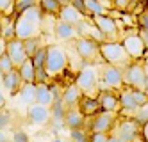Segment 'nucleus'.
<instances>
[{
	"label": "nucleus",
	"instance_id": "18",
	"mask_svg": "<svg viewBox=\"0 0 148 142\" xmlns=\"http://www.w3.org/2000/svg\"><path fill=\"white\" fill-rule=\"evenodd\" d=\"M0 85H2L9 94L20 92V89H22V85H23V80H22V76H20V71L14 69V71H11V73L4 75L2 84H0Z\"/></svg>",
	"mask_w": 148,
	"mask_h": 142
},
{
	"label": "nucleus",
	"instance_id": "9",
	"mask_svg": "<svg viewBox=\"0 0 148 142\" xmlns=\"http://www.w3.org/2000/svg\"><path fill=\"white\" fill-rule=\"evenodd\" d=\"M93 23L100 29V32L107 37V41H118V23L116 20L109 14H102V16H93Z\"/></svg>",
	"mask_w": 148,
	"mask_h": 142
},
{
	"label": "nucleus",
	"instance_id": "33",
	"mask_svg": "<svg viewBox=\"0 0 148 142\" xmlns=\"http://www.w3.org/2000/svg\"><path fill=\"white\" fill-rule=\"evenodd\" d=\"M134 121L139 124V126H143V124H146L148 123V105H145V107H139L137 108V112L134 114Z\"/></svg>",
	"mask_w": 148,
	"mask_h": 142
},
{
	"label": "nucleus",
	"instance_id": "7",
	"mask_svg": "<svg viewBox=\"0 0 148 142\" xmlns=\"http://www.w3.org/2000/svg\"><path fill=\"white\" fill-rule=\"evenodd\" d=\"M75 50H77V55L80 59H84L86 62H93L95 57H102L100 55V45L93 39L88 37H79L75 43Z\"/></svg>",
	"mask_w": 148,
	"mask_h": 142
},
{
	"label": "nucleus",
	"instance_id": "48",
	"mask_svg": "<svg viewBox=\"0 0 148 142\" xmlns=\"http://www.w3.org/2000/svg\"><path fill=\"white\" fill-rule=\"evenodd\" d=\"M109 142H121V140L116 137V135H111V137H109Z\"/></svg>",
	"mask_w": 148,
	"mask_h": 142
},
{
	"label": "nucleus",
	"instance_id": "41",
	"mask_svg": "<svg viewBox=\"0 0 148 142\" xmlns=\"http://www.w3.org/2000/svg\"><path fill=\"white\" fill-rule=\"evenodd\" d=\"M137 25L143 27V29H148V13L146 11H143V13L137 16Z\"/></svg>",
	"mask_w": 148,
	"mask_h": 142
},
{
	"label": "nucleus",
	"instance_id": "53",
	"mask_svg": "<svg viewBox=\"0 0 148 142\" xmlns=\"http://www.w3.org/2000/svg\"><path fill=\"white\" fill-rule=\"evenodd\" d=\"M54 142H62V140H59V139H56V140H54Z\"/></svg>",
	"mask_w": 148,
	"mask_h": 142
},
{
	"label": "nucleus",
	"instance_id": "52",
	"mask_svg": "<svg viewBox=\"0 0 148 142\" xmlns=\"http://www.w3.org/2000/svg\"><path fill=\"white\" fill-rule=\"evenodd\" d=\"M145 66H148V57H146V59H145Z\"/></svg>",
	"mask_w": 148,
	"mask_h": 142
},
{
	"label": "nucleus",
	"instance_id": "49",
	"mask_svg": "<svg viewBox=\"0 0 148 142\" xmlns=\"http://www.w3.org/2000/svg\"><path fill=\"white\" fill-rule=\"evenodd\" d=\"M146 68V92H148V66H145Z\"/></svg>",
	"mask_w": 148,
	"mask_h": 142
},
{
	"label": "nucleus",
	"instance_id": "36",
	"mask_svg": "<svg viewBox=\"0 0 148 142\" xmlns=\"http://www.w3.org/2000/svg\"><path fill=\"white\" fill-rule=\"evenodd\" d=\"M132 96L137 103V107H145L148 105V92L146 91H139V89H132Z\"/></svg>",
	"mask_w": 148,
	"mask_h": 142
},
{
	"label": "nucleus",
	"instance_id": "1",
	"mask_svg": "<svg viewBox=\"0 0 148 142\" xmlns=\"http://www.w3.org/2000/svg\"><path fill=\"white\" fill-rule=\"evenodd\" d=\"M75 85L82 91L84 96H89V98H97L100 89V69L97 66H91V64H86L84 68L79 69L77 73V78H75Z\"/></svg>",
	"mask_w": 148,
	"mask_h": 142
},
{
	"label": "nucleus",
	"instance_id": "47",
	"mask_svg": "<svg viewBox=\"0 0 148 142\" xmlns=\"http://www.w3.org/2000/svg\"><path fill=\"white\" fill-rule=\"evenodd\" d=\"M5 103H7V101H5V96H4L2 91H0V112H2L4 108H5Z\"/></svg>",
	"mask_w": 148,
	"mask_h": 142
},
{
	"label": "nucleus",
	"instance_id": "29",
	"mask_svg": "<svg viewBox=\"0 0 148 142\" xmlns=\"http://www.w3.org/2000/svg\"><path fill=\"white\" fill-rule=\"evenodd\" d=\"M62 4L64 2H61V0H39V7L43 13H48V14H57L61 13V9H62Z\"/></svg>",
	"mask_w": 148,
	"mask_h": 142
},
{
	"label": "nucleus",
	"instance_id": "25",
	"mask_svg": "<svg viewBox=\"0 0 148 142\" xmlns=\"http://www.w3.org/2000/svg\"><path fill=\"white\" fill-rule=\"evenodd\" d=\"M0 23H2V37L7 43L16 39V30H14L16 16H4V14H0Z\"/></svg>",
	"mask_w": 148,
	"mask_h": 142
},
{
	"label": "nucleus",
	"instance_id": "30",
	"mask_svg": "<svg viewBox=\"0 0 148 142\" xmlns=\"http://www.w3.org/2000/svg\"><path fill=\"white\" fill-rule=\"evenodd\" d=\"M20 16H22L23 20H27V21H30L32 25L39 27V23L43 21V11H41V7H39V5H36V7H32V9L25 11V13H22Z\"/></svg>",
	"mask_w": 148,
	"mask_h": 142
},
{
	"label": "nucleus",
	"instance_id": "46",
	"mask_svg": "<svg viewBox=\"0 0 148 142\" xmlns=\"http://www.w3.org/2000/svg\"><path fill=\"white\" fill-rule=\"evenodd\" d=\"M0 142H11V137H9L7 132H2V130H0Z\"/></svg>",
	"mask_w": 148,
	"mask_h": 142
},
{
	"label": "nucleus",
	"instance_id": "10",
	"mask_svg": "<svg viewBox=\"0 0 148 142\" xmlns=\"http://www.w3.org/2000/svg\"><path fill=\"white\" fill-rule=\"evenodd\" d=\"M137 135H141V126L137 124L134 119H125L118 124V130H116V137H118L121 142H134L137 139Z\"/></svg>",
	"mask_w": 148,
	"mask_h": 142
},
{
	"label": "nucleus",
	"instance_id": "23",
	"mask_svg": "<svg viewBox=\"0 0 148 142\" xmlns=\"http://www.w3.org/2000/svg\"><path fill=\"white\" fill-rule=\"evenodd\" d=\"M120 103H121V112L132 114V117L137 112V108H139L137 103H136V100H134V96H132V89H130V87L121 89V92H120Z\"/></svg>",
	"mask_w": 148,
	"mask_h": 142
},
{
	"label": "nucleus",
	"instance_id": "22",
	"mask_svg": "<svg viewBox=\"0 0 148 142\" xmlns=\"http://www.w3.org/2000/svg\"><path fill=\"white\" fill-rule=\"evenodd\" d=\"M84 123H86V116L79 110V107L68 108V112H66V128H70V132H73V130H84Z\"/></svg>",
	"mask_w": 148,
	"mask_h": 142
},
{
	"label": "nucleus",
	"instance_id": "17",
	"mask_svg": "<svg viewBox=\"0 0 148 142\" xmlns=\"http://www.w3.org/2000/svg\"><path fill=\"white\" fill-rule=\"evenodd\" d=\"M82 98H84V94H82V91L79 89L75 84H71V85L64 87V91H62V94H61L62 103H64L68 108H75V107H79V103H80Z\"/></svg>",
	"mask_w": 148,
	"mask_h": 142
},
{
	"label": "nucleus",
	"instance_id": "3",
	"mask_svg": "<svg viewBox=\"0 0 148 142\" xmlns=\"http://www.w3.org/2000/svg\"><path fill=\"white\" fill-rule=\"evenodd\" d=\"M68 66V53L61 46L50 45L47 46V62H45V71L48 76L59 75L66 69Z\"/></svg>",
	"mask_w": 148,
	"mask_h": 142
},
{
	"label": "nucleus",
	"instance_id": "38",
	"mask_svg": "<svg viewBox=\"0 0 148 142\" xmlns=\"http://www.w3.org/2000/svg\"><path fill=\"white\" fill-rule=\"evenodd\" d=\"M11 142H29V135L25 132H22V130H16L11 135Z\"/></svg>",
	"mask_w": 148,
	"mask_h": 142
},
{
	"label": "nucleus",
	"instance_id": "45",
	"mask_svg": "<svg viewBox=\"0 0 148 142\" xmlns=\"http://www.w3.org/2000/svg\"><path fill=\"white\" fill-rule=\"evenodd\" d=\"M141 139L143 142H148V123L141 126Z\"/></svg>",
	"mask_w": 148,
	"mask_h": 142
},
{
	"label": "nucleus",
	"instance_id": "12",
	"mask_svg": "<svg viewBox=\"0 0 148 142\" xmlns=\"http://www.w3.org/2000/svg\"><path fill=\"white\" fill-rule=\"evenodd\" d=\"M7 55H9V59L13 60V64H14L16 69L22 68L23 62L29 59L27 57V52H25V46H23V41H20V39L9 41L7 43Z\"/></svg>",
	"mask_w": 148,
	"mask_h": 142
},
{
	"label": "nucleus",
	"instance_id": "40",
	"mask_svg": "<svg viewBox=\"0 0 148 142\" xmlns=\"http://www.w3.org/2000/svg\"><path fill=\"white\" fill-rule=\"evenodd\" d=\"M73 7H75L79 13H82V14H88V11H86V5H84V0H71L70 2Z\"/></svg>",
	"mask_w": 148,
	"mask_h": 142
},
{
	"label": "nucleus",
	"instance_id": "14",
	"mask_svg": "<svg viewBox=\"0 0 148 142\" xmlns=\"http://www.w3.org/2000/svg\"><path fill=\"white\" fill-rule=\"evenodd\" d=\"M14 30H16V39H20V41H27V39L38 37V32H39L36 25H32L30 21L23 20L22 16H16Z\"/></svg>",
	"mask_w": 148,
	"mask_h": 142
},
{
	"label": "nucleus",
	"instance_id": "32",
	"mask_svg": "<svg viewBox=\"0 0 148 142\" xmlns=\"http://www.w3.org/2000/svg\"><path fill=\"white\" fill-rule=\"evenodd\" d=\"M36 5H39L38 0H16V4H14V7H16V16H20L22 13H25V11L32 9Z\"/></svg>",
	"mask_w": 148,
	"mask_h": 142
},
{
	"label": "nucleus",
	"instance_id": "15",
	"mask_svg": "<svg viewBox=\"0 0 148 142\" xmlns=\"http://www.w3.org/2000/svg\"><path fill=\"white\" fill-rule=\"evenodd\" d=\"M59 21H64V23L68 25H73V27H79L82 21H84V14L79 13V11L73 7L70 2L66 4H62V9H61V13H59Z\"/></svg>",
	"mask_w": 148,
	"mask_h": 142
},
{
	"label": "nucleus",
	"instance_id": "16",
	"mask_svg": "<svg viewBox=\"0 0 148 142\" xmlns=\"http://www.w3.org/2000/svg\"><path fill=\"white\" fill-rule=\"evenodd\" d=\"M98 101L102 107V112H109V114H116L121 110V103H120V96H116L114 92H100Z\"/></svg>",
	"mask_w": 148,
	"mask_h": 142
},
{
	"label": "nucleus",
	"instance_id": "34",
	"mask_svg": "<svg viewBox=\"0 0 148 142\" xmlns=\"http://www.w3.org/2000/svg\"><path fill=\"white\" fill-rule=\"evenodd\" d=\"M11 124H13V116H11V112L2 110V112H0V130L5 132V130L11 128Z\"/></svg>",
	"mask_w": 148,
	"mask_h": 142
},
{
	"label": "nucleus",
	"instance_id": "42",
	"mask_svg": "<svg viewBox=\"0 0 148 142\" xmlns=\"http://www.w3.org/2000/svg\"><path fill=\"white\" fill-rule=\"evenodd\" d=\"M112 4H114V7H116V9H123V11H125V9L132 7L136 2H127V0H123V2H121V0H114Z\"/></svg>",
	"mask_w": 148,
	"mask_h": 142
},
{
	"label": "nucleus",
	"instance_id": "35",
	"mask_svg": "<svg viewBox=\"0 0 148 142\" xmlns=\"http://www.w3.org/2000/svg\"><path fill=\"white\" fill-rule=\"evenodd\" d=\"M16 68H14V64H13V60L9 59V55H4L2 59H0V73L2 75H7V73H11V71H14Z\"/></svg>",
	"mask_w": 148,
	"mask_h": 142
},
{
	"label": "nucleus",
	"instance_id": "20",
	"mask_svg": "<svg viewBox=\"0 0 148 142\" xmlns=\"http://www.w3.org/2000/svg\"><path fill=\"white\" fill-rule=\"evenodd\" d=\"M66 112H68V107L62 103V100H56L54 105L50 107V114H52V124L61 128V126H66Z\"/></svg>",
	"mask_w": 148,
	"mask_h": 142
},
{
	"label": "nucleus",
	"instance_id": "13",
	"mask_svg": "<svg viewBox=\"0 0 148 142\" xmlns=\"http://www.w3.org/2000/svg\"><path fill=\"white\" fill-rule=\"evenodd\" d=\"M77 30H79V34H82L80 37L93 39V41H97L98 45H102V43L107 41V37H105V36L102 34V32H100V29L93 23V20H84L82 23L77 27Z\"/></svg>",
	"mask_w": 148,
	"mask_h": 142
},
{
	"label": "nucleus",
	"instance_id": "21",
	"mask_svg": "<svg viewBox=\"0 0 148 142\" xmlns=\"http://www.w3.org/2000/svg\"><path fill=\"white\" fill-rule=\"evenodd\" d=\"M56 101V96L52 92V87H48L47 84H36V103L43 105V107H52Z\"/></svg>",
	"mask_w": 148,
	"mask_h": 142
},
{
	"label": "nucleus",
	"instance_id": "44",
	"mask_svg": "<svg viewBox=\"0 0 148 142\" xmlns=\"http://www.w3.org/2000/svg\"><path fill=\"white\" fill-rule=\"evenodd\" d=\"M4 55H7V41L4 37H0V59Z\"/></svg>",
	"mask_w": 148,
	"mask_h": 142
},
{
	"label": "nucleus",
	"instance_id": "24",
	"mask_svg": "<svg viewBox=\"0 0 148 142\" xmlns=\"http://www.w3.org/2000/svg\"><path fill=\"white\" fill-rule=\"evenodd\" d=\"M54 32H56V37L61 39V41H71V39H75L77 34H79L77 27L68 25V23H64V21H57L56 27H54Z\"/></svg>",
	"mask_w": 148,
	"mask_h": 142
},
{
	"label": "nucleus",
	"instance_id": "50",
	"mask_svg": "<svg viewBox=\"0 0 148 142\" xmlns=\"http://www.w3.org/2000/svg\"><path fill=\"white\" fill-rule=\"evenodd\" d=\"M145 11H146V13H148V0H146V2H145Z\"/></svg>",
	"mask_w": 148,
	"mask_h": 142
},
{
	"label": "nucleus",
	"instance_id": "31",
	"mask_svg": "<svg viewBox=\"0 0 148 142\" xmlns=\"http://www.w3.org/2000/svg\"><path fill=\"white\" fill-rule=\"evenodd\" d=\"M23 46H25V52H27V57L32 59L36 55V52L41 48V41H39V37H32V39L23 41Z\"/></svg>",
	"mask_w": 148,
	"mask_h": 142
},
{
	"label": "nucleus",
	"instance_id": "19",
	"mask_svg": "<svg viewBox=\"0 0 148 142\" xmlns=\"http://www.w3.org/2000/svg\"><path fill=\"white\" fill-rule=\"evenodd\" d=\"M79 110L86 116V117H95V116H98L102 112V107H100V101H98V98H89V96H84L80 103H79Z\"/></svg>",
	"mask_w": 148,
	"mask_h": 142
},
{
	"label": "nucleus",
	"instance_id": "51",
	"mask_svg": "<svg viewBox=\"0 0 148 142\" xmlns=\"http://www.w3.org/2000/svg\"><path fill=\"white\" fill-rule=\"evenodd\" d=\"M0 37H2V23H0Z\"/></svg>",
	"mask_w": 148,
	"mask_h": 142
},
{
	"label": "nucleus",
	"instance_id": "28",
	"mask_svg": "<svg viewBox=\"0 0 148 142\" xmlns=\"http://www.w3.org/2000/svg\"><path fill=\"white\" fill-rule=\"evenodd\" d=\"M107 4H111V2H102V0H84L86 11H88V14H91V16L107 14Z\"/></svg>",
	"mask_w": 148,
	"mask_h": 142
},
{
	"label": "nucleus",
	"instance_id": "5",
	"mask_svg": "<svg viewBox=\"0 0 148 142\" xmlns=\"http://www.w3.org/2000/svg\"><path fill=\"white\" fill-rule=\"evenodd\" d=\"M100 85L103 87L102 92H107L109 89H120V87L125 84L123 80V69L118 66H111V64H105V66L100 68Z\"/></svg>",
	"mask_w": 148,
	"mask_h": 142
},
{
	"label": "nucleus",
	"instance_id": "11",
	"mask_svg": "<svg viewBox=\"0 0 148 142\" xmlns=\"http://www.w3.org/2000/svg\"><path fill=\"white\" fill-rule=\"evenodd\" d=\"M27 117L29 121L36 124V126H45L52 121V114H50V108L48 107H43V105H32L27 108Z\"/></svg>",
	"mask_w": 148,
	"mask_h": 142
},
{
	"label": "nucleus",
	"instance_id": "39",
	"mask_svg": "<svg viewBox=\"0 0 148 142\" xmlns=\"http://www.w3.org/2000/svg\"><path fill=\"white\" fill-rule=\"evenodd\" d=\"M107 133H89V142H109Z\"/></svg>",
	"mask_w": 148,
	"mask_h": 142
},
{
	"label": "nucleus",
	"instance_id": "6",
	"mask_svg": "<svg viewBox=\"0 0 148 142\" xmlns=\"http://www.w3.org/2000/svg\"><path fill=\"white\" fill-rule=\"evenodd\" d=\"M121 45L127 52V55L130 57V60L137 62L139 59H143L146 55V45H145V41L141 39L139 34H136V32H132V34H127L123 39H121Z\"/></svg>",
	"mask_w": 148,
	"mask_h": 142
},
{
	"label": "nucleus",
	"instance_id": "8",
	"mask_svg": "<svg viewBox=\"0 0 148 142\" xmlns=\"http://www.w3.org/2000/svg\"><path fill=\"white\" fill-rule=\"evenodd\" d=\"M116 124V114L109 112H100L98 116H95L89 121V132L91 133H107L114 128Z\"/></svg>",
	"mask_w": 148,
	"mask_h": 142
},
{
	"label": "nucleus",
	"instance_id": "2",
	"mask_svg": "<svg viewBox=\"0 0 148 142\" xmlns=\"http://www.w3.org/2000/svg\"><path fill=\"white\" fill-rule=\"evenodd\" d=\"M100 55L102 60H105V64H111V66H129L130 57L127 55V52L121 45V41H105L100 45Z\"/></svg>",
	"mask_w": 148,
	"mask_h": 142
},
{
	"label": "nucleus",
	"instance_id": "27",
	"mask_svg": "<svg viewBox=\"0 0 148 142\" xmlns=\"http://www.w3.org/2000/svg\"><path fill=\"white\" fill-rule=\"evenodd\" d=\"M18 71H20L23 84H36V66H34L32 59H27L23 62V66L18 68Z\"/></svg>",
	"mask_w": 148,
	"mask_h": 142
},
{
	"label": "nucleus",
	"instance_id": "4",
	"mask_svg": "<svg viewBox=\"0 0 148 142\" xmlns=\"http://www.w3.org/2000/svg\"><path fill=\"white\" fill-rule=\"evenodd\" d=\"M123 80L125 85L130 89L146 91V68L141 62H130L123 69Z\"/></svg>",
	"mask_w": 148,
	"mask_h": 142
},
{
	"label": "nucleus",
	"instance_id": "26",
	"mask_svg": "<svg viewBox=\"0 0 148 142\" xmlns=\"http://www.w3.org/2000/svg\"><path fill=\"white\" fill-rule=\"evenodd\" d=\"M18 96L23 105H27V107L36 105V84H23Z\"/></svg>",
	"mask_w": 148,
	"mask_h": 142
},
{
	"label": "nucleus",
	"instance_id": "43",
	"mask_svg": "<svg viewBox=\"0 0 148 142\" xmlns=\"http://www.w3.org/2000/svg\"><path fill=\"white\" fill-rule=\"evenodd\" d=\"M137 34L141 36V39L145 41V45H146V48H148V29H143V27H139V29H137Z\"/></svg>",
	"mask_w": 148,
	"mask_h": 142
},
{
	"label": "nucleus",
	"instance_id": "37",
	"mask_svg": "<svg viewBox=\"0 0 148 142\" xmlns=\"http://www.w3.org/2000/svg\"><path fill=\"white\" fill-rule=\"evenodd\" d=\"M71 142H89V135L84 132V130H73L70 133Z\"/></svg>",
	"mask_w": 148,
	"mask_h": 142
}]
</instances>
